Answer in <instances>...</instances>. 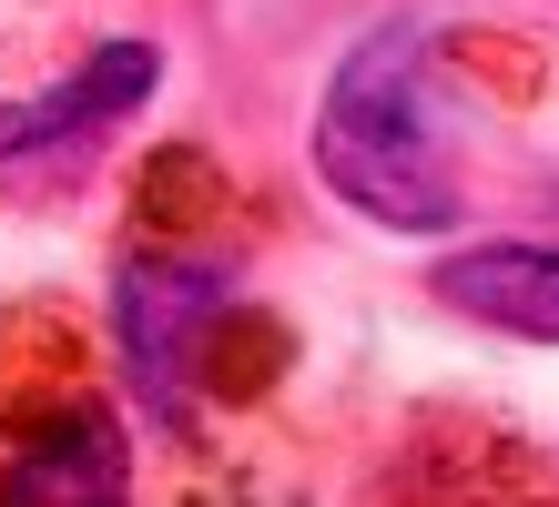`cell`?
Instances as JSON below:
<instances>
[{
  "label": "cell",
  "instance_id": "1",
  "mask_svg": "<svg viewBox=\"0 0 559 507\" xmlns=\"http://www.w3.org/2000/svg\"><path fill=\"white\" fill-rule=\"evenodd\" d=\"M427 61H438L427 21H377L325 72V101H316V173L377 233L468 224V193H457L448 153H438V112H427Z\"/></svg>",
  "mask_w": 559,
  "mask_h": 507
},
{
  "label": "cell",
  "instance_id": "2",
  "mask_svg": "<svg viewBox=\"0 0 559 507\" xmlns=\"http://www.w3.org/2000/svg\"><path fill=\"white\" fill-rule=\"evenodd\" d=\"M0 507H133V436L82 325L0 315Z\"/></svg>",
  "mask_w": 559,
  "mask_h": 507
},
{
  "label": "cell",
  "instance_id": "3",
  "mask_svg": "<svg viewBox=\"0 0 559 507\" xmlns=\"http://www.w3.org/2000/svg\"><path fill=\"white\" fill-rule=\"evenodd\" d=\"M245 275L224 254V233H133L112 275V335L133 365V396L153 406L163 436H193L204 417V365L224 346V325L245 315Z\"/></svg>",
  "mask_w": 559,
  "mask_h": 507
},
{
  "label": "cell",
  "instance_id": "4",
  "mask_svg": "<svg viewBox=\"0 0 559 507\" xmlns=\"http://www.w3.org/2000/svg\"><path fill=\"white\" fill-rule=\"evenodd\" d=\"M153 82H163L153 41H103L92 61H72L61 82L0 101V193H41L61 173H82V162L153 101Z\"/></svg>",
  "mask_w": 559,
  "mask_h": 507
},
{
  "label": "cell",
  "instance_id": "5",
  "mask_svg": "<svg viewBox=\"0 0 559 507\" xmlns=\"http://www.w3.org/2000/svg\"><path fill=\"white\" fill-rule=\"evenodd\" d=\"M367 507H559V457L499 417L427 406L397 436V457L377 467Z\"/></svg>",
  "mask_w": 559,
  "mask_h": 507
},
{
  "label": "cell",
  "instance_id": "6",
  "mask_svg": "<svg viewBox=\"0 0 559 507\" xmlns=\"http://www.w3.org/2000/svg\"><path fill=\"white\" fill-rule=\"evenodd\" d=\"M427 294L457 304L488 335H519V346H559V244H468L448 254Z\"/></svg>",
  "mask_w": 559,
  "mask_h": 507
}]
</instances>
